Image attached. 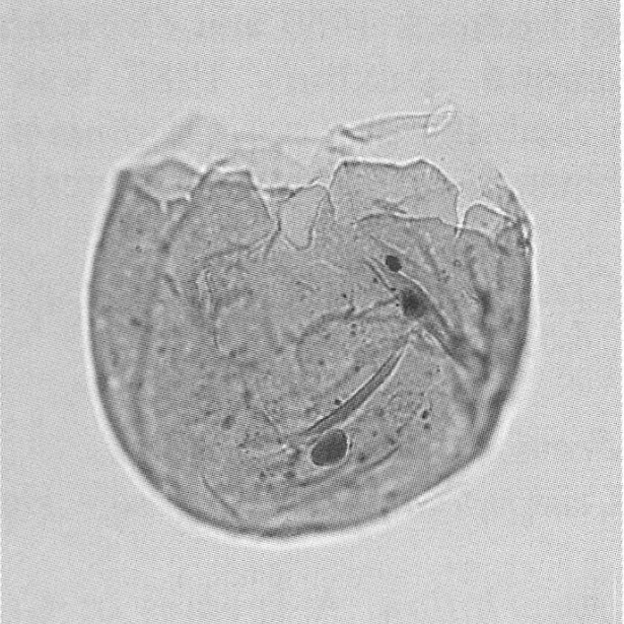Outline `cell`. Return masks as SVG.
Segmentation results:
<instances>
[{
	"mask_svg": "<svg viewBox=\"0 0 624 624\" xmlns=\"http://www.w3.org/2000/svg\"><path fill=\"white\" fill-rule=\"evenodd\" d=\"M329 195L346 209L386 204L453 202L457 190L442 172L425 162L407 166L350 162L332 179Z\"/></svg>",
	"mask_w": 624,
	"mask_h": 624,
	"instance_id": "6da1fadb",
	"label": "cell"
},
{
	"mask_svg": "<svg viewBox=\"0 0 624 624\" xmlns=\"http://www.w3.org/2000/svg\"><path fill=\"white\" fill-rule=\"evenodd\" d=\"M404 308L405 312L409 316L418 317L420 316L425 312V306L419 300L418 296L412 293H407L404 296Z\"/></svg>",
	"mask_w": 624,
	"mask_h": 624,
	"instance_id": "3957f363",
	"label": "cell"
},
{
	"mask_svg": "<svg viewBox=\"0 0 624 624\" xmlns=\"http://www.w3.org/2000/svg\"><path fill=\"white\" fill-rule=\"evenodd\" d=\"M387 264L389 266L391 269L394 270V272H397L400 268V263L398 261L397 258L389 257L387 259Z\"/></svg>",
	"mask_w": 624,
	"mask_h": 624,
	"instance_id": "277c9868",
	"label": "cell"
},
{
	"mask_svg": "<svg viewBox=\"0 0 624 624\" xmlns=\"http://www.w3.org/2000/svg\"><path fill=\"white\" fill-rule=\"evenodd\" d=\"M347 451L348 440L345 433H332L315 446L312 460L315 465L328 467L342 461Z\"/></svg>",
	"mask_w": 624,
	"mask_h": 624,
	"instance_id": "7a4b0ae2",
	"label": "cell"
}]
</instances>
